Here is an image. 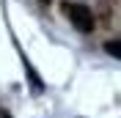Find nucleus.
<instances>
[{"label": "nucleus", "instance_id": "1", "mask_svg": "<svg viewBox=\"0 0 121 118\" xmlns=\"http://www.w3.org/2000/svg\"><path fill=\"white\" fill-rule=\"evenodd\" d=\"M60 11L66 14V19L72 25H74L80 33H91L94 30V14H91V8L88 6H83V3H72V0H63L60 3Z\"/></svg>", "mask_w": 121, "mask_h": 118}, {"label": "nucleus", "instance_id": "2", "mask_svg": "<svg viewBox=\"0 0 121 118\" xmlns=\"http://www.w3.org/2000/svg\"><path fill=\"white\" fill-rule=\"evenodd\" d=\"M105 52L113 55L116 60H121V38H113V41H105Z\"/></svg>", "mask_w": 121, "mask_h": 118}, {"label": "nucleus", "instance_id": "4", "mask_svg": "<svg viewBox=\"0 0 121 118\" xmlns=\"http://www.w3.org/2000/svg\"><path fill=\"white\" fill-rule=\"evenodd\" d=\"M41 3H50V0H41Z\"/></svg>", "mask_w": 121, "mask_h": 118}, {"label": "nucleus", "instance_id": "3", "mask_svg": "<svg viewBox=\"0 0 121 118\" xmlns=\"http://www.w3.org/2000/svg\"><path fill=\"white\" fill-rule=\"evenodd\" d=\"M0 118H11V113H8L6 107H0Z\"/></svg>", "mask_w": 121, "mask_h": 118}]
</instances>
